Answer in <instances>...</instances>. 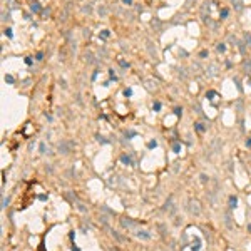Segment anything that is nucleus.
<instances>
[{"instance_id": "2", "label": "nucleus", "mask_w": 251, "mask_h": 251, "mask_svg": "<svg viewBox=\"0 0 251 251\" xmlns=\"http://www.w3.org/2000/svg\"><path fill=\"white\" fill-rule=\"evenodd\" d=\"M136 236H137V238H142V239H149L151 238V236L147 234V231H137Z\"/></svg>"}, {"instance_id": "1", "label": "nucleus", "mask_w": 251, "mask_h": 251, "mask_svg": "<svg viewBox=\"0 0 251 251\" xmlns=\"http://www.w3.org/2000/svg\"><path fill=\"white\" fill-rule=\"evenodd\" d=\"M189 209H191V213H194V214H199V203L197 201H191L189 203Z\"/></svg>"}, {"instance_id": "6", "label": "nucleus", "mask_w": 251, "mask_h": 251, "mask_svg": "<svg viewBox=\"0 0 251 251\" xmlns=\"http://www.w3.org/2000/svg\"><path fill=\"white\" fill-rule=\"evenodd\" d=\"M201 181H203V182H206V181H208V178H206L204 174H201Z\"/></svg>"}, {"instance_id": "8", "label": "nucleus", "mask_w": 251, "mask_h": 251, "mask_svg": "<svg viewBox=\"0 0 251 251\" xmlns=\"http://www.w3.org/2000/svg\"><path fill=\"white\" fill-rule=\"evenodd\" d=\"M124 94H126V95H131V94H132V90H131V89H126Z\"/></svg>"}, {"instance_id": "3", "label": "nucleus", "mask_w": 251, "mask_h": 251, "mask_svg": "<svg viewBox=\"0 0 251 251\" xmlns=\"http://www.w3.org/2000/svg\"><path fill=\"white\" fill-rule=\"evenodd\" d=\"M236 204H238V199H236L234 196H231V197H229V206H231V208H234Z\"/></svg>"}, {"instance_id": "7", "label": "nucleus", "mask_w": 251, "mask_h": 251, "mask_svg": "<svg viewBox=\"0 0 251 251\" xmlns=\"http://www.w3.org/2000/svg\"><path fill=\"white\" fill-rule=\"evenodd\" d=\"M5 34L9 35V37H12V30H10V29H7V30H5Z\"/></svg>"}, {"instance_id": "5", "label": "nucleus", "mask_w": 251, "mask_h": 251, "mask_svg": "<svg viewBox=\"0 0 251 251\" xmlns=\"http://www.w3.org/2000/svg\"><path fill=\"white\" fill-rule=\"evenodd\" d=\"M122 161H124V162H127V164H129V162H131V159H129V157H126V156H122Z\"/></svg>"}, {"instance_id": "4", "label": "nucleus", "mask_w": 251, "mask_h": 251, "mask_svg": "<svg viewBox=\"0 0 251 251\" xmlns=\"http://www.w3.org/2000/svg\"><path fill=\"white\" fill-rule=\"evenodd\" d=\"M156 144H157L156 141H151V142H149V147H156Z\"/></svg>"}]
</instances>
